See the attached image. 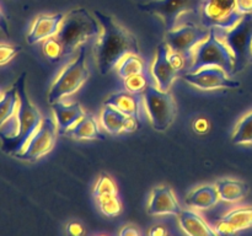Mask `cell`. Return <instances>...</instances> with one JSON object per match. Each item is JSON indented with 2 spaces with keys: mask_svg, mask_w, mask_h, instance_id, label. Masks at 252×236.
<instances>
[{
  "mask_svg": "<svg viewBox=\"0 0 252 236\" xmlns=\"http://www.w3.org/2000/svg\"><path fill=\"white\" fill-rule=\"evenodd\" d=\"M101 25V33L95 44V60L102 75L108 74L117 66L127 54H139L138 39L132 32L121 26L108 15L94 10L93 12Z\"/></svg>",
  "mask_w": 252,
  "mask_h": 236,
  "instance_id": "1",
  "label": "cell"
},
{
  "mask_svg": "<svg viewBox=\"0 0 252 236\" xmlns=\"http://www.w3.org/2000/svg\"><path fill=\"white\" fill-rule=\"evenodd\" d=\"M100 33L101 25L95 15L80 7L70 10L68 14L64 15L61 29L56 37L63 46V54L65 57L91 38L100 36Z\"/></svg>",
  "mask_w": 252,
  "mask_h": 236,
  "instance_id": "2",
  "label": "cell"
},
{
  "mask_svg": "<svg viewBox=\"0 0 252 236\" xmlns=\"http://www.w3.org/2000/svg\"><path fill=\"white\" fill-rule=\"evenodd\" d=\"M19 93V108H17V118H19V134L12 139L2 140V150L7 154H16L21 152L26 147L27 142L31 139L32 135L38 129L42 123L41 112L38 108L31 102L26 92V74H22L15 83Z\"/></svg>",
  "mask_w": 252,
  "mask_h": 236,
  "instance_id": "3",
  "label": "cell"
},
{
  "mask_svg": "<svg viewBox=\"0 0 252 236\" xmlns=\"http://www.w3.org/2000/svg\"><path fill=\"white\" fill-rule=\"evenodd\" d=\"M88 48L86 46L79 47V52L74 59L66 63L57 78L52 83L47 93V101L49 105L63 101L68 96L75 93L85 84L89 78V68L86 64Z\"/></svg>",
  "mask_w": 252,
  "mask_h": 236,
  "instance_id": "4",
  "label": "cell"
},
{
  "mask_svg": "<svg viewBox=\"0 0 252 236\" xmlns=\"http://www.w3.org/2000/svg\"><path fill=\"white\" fill-rule=\"evenodd\" d=\"M235 58L230 47L221 38L218 29H209V33L204 41L196 47L191 65L189 69L196 71L204 66H219L230 76H234Z\"/></svg>",
  "mask_w": 252,
  "mask_h": 236,
  "instance_id": "5",
  "label": "cell"
},
{
  "mask_svg": "<svg viewBox=\"0 0 252 236\" xmlns=\"http://www.w3.org/2000/svg\"><path fill=\"white\" fill-rule=\"evenodd\" d=\"M221 38L230 47L235 58L234 75L248 66L252 59V14L244 15L243 19L230 30H219Z\"/></svg>",
  "mask_w": 252,
  "mask_h": 236,
  "instance_id": "6",
  "label": "cell"
},
{
  "mask_svg": "<svg viewBox=\"0 0 252 236\" xmlns=\"http://www.w3.org/2000/svg\"><path fill=\"white\" fill-rule=\"evenodd\" d=\"M144 105L153 128L164 132L174 122L176 117V103L169 91H161L155 86L149 85L145 88Z\"/></svg>",
  "mask_w": 252,
  "mask_h": 236,
  "instance_id": "7",
  "label": "cell"
},
{
  "mask_svg": "<svg viewBox=\"0 0 252 236\" xmlns=\"http://www.w3.org/2000/svg\"><path fill=\"white\" fill-rule=\"evenodd\" d=\"M244 17L236 10L235 0H203L199 19L206 29L230 30Z\"/></svg>",
  "mask_w": 252,
  "mask_h": 236,
  "instance_id": "8",
  "label": "cell"
},
{
  "mask_svg": "<svg viewBox=\"0 0 252 236\" xmlns=\"http://www.w3.org/2000/svg\"><path fill=\"white\" fill-rule=\"evenodd\" d=\"M203 0H153L139 4L138 9L160 17L166 31L175 29L180 16L189 12H198Z\"/></svg>",
  "mask_w": 252,
  "mask_h": 236,
  "instance_id": "9",
  "label": "cell"
},
{
  "mask_svg": "<svg viewBox=\"0 0 252 236\" xmlns=\"http://www.w3.org/2000/svg\"><path fill=\"white\" fill-rule=\"evenodd\" d=\"M208 33L209 29L203 26L199 27L192 22H189V24L166 31L165 42L170 48L184 56L187 61V66H189L193 59L194 49L202 41L207 38Z\"/></svg>",
  "mask_w": 252,
  "mask_h": 236,
  "instance_id": "10",
  "label": "cell"
},
{
  "mask_svg": "<svg viewBox=\"0 0 252 236\" xmlns=\"http://www.w3.org/2000/svg\"><path fill=\"white\" fill-rule=\"evenodd\" d=\"M58 134L59 130L56 119L51 117H44L38 129L27 142L24 150L15 156L22 160H27V161H36V160L41 159L42 156L48 154L53 149Z\"/></svg>",
  "mask_w": 252,
  "mask_h": 236,
  "instance_id": "11",
  "label": "cell"
},
{
  "mask_svg": "<svg viewBox=\"0 0 252 236\" xmlns=\"http://www.w3.org/2000/svg\"><path fill=\"white\" fill-rule=\"evenodd\" d=\"M184 80L199 90H217V88H238L240 83L231 78L224 69L219 66H204L196 71H189Z\"/></svg>",
  "mask_w": 252,
  "mask_h": 236,
  "instance_id": "12",
  "label": "cell"
},
{
  "mask_svg": "<svg viewBox=\"0 0 252 236\" xmlns=\"http://www.w3.org/2000/svg\"><path fill=\"white\" fill-rule=\"evenodd\" d=\"M147 211L153 216H177L182 211V208L171 187L159 186L150 193Z\"/></svg>",
  "mask_w": 252,
  "mask_h": 236,
  "instance_id": "13",
  "label": "cell"
},
{
  "mask_svg": "<svg viewBox=\"0 0 252 236\" xmlns=\"http://www.w3.org/2000/svg\"><path fill=\"white\" fill-rule=\"evenodd\" d=\"M152 74L157 83V88L161 91H169L179 71L172 65L169 58V46L166 42H162L158 46L157 57L152 65Z\"/></svg>",
  "mask_w": 252,
  "mask_h": 236,
  "instance_id": "14",
  "label": "cell"
},
{
  "mask_svg": "<svg viewBox=\"0 0 252 236\" xmlns=\"http://www.w3.org/2000/svg\"><path fill=\"white\" fill-rule=\"evenodd\" d=\"M139 120L121 112L116 107L110 105H103L100 113V123L106 132L111 134L134 132L139 127Z\"/></svg>",
  "mask_w": 252,
  "mask_h": 236,
  "instance_id": "15",
  "label": "cell"
},
{
  "mask_svg": "<svg viewBox=\"0 0 252 236\" xmlns=\"http://www.w3.org/2000/svg\"><path fill=\"white\" fill-rule=\"evenodd\" d=\"M63 19L64 14L62 12L37 16L32 24L29 34H27V43L36 44L38 42H43L44 39L57 36Z\"/></svg>",
  "mask_w": 252,
  "mask_h": 236,
  "instance_id": "16",
  "label": "cell"
},
{
  "mask_svg": "<svg viewBox=\"0 0 252 236\" xmlns=\"http://www.w3.org/2000/svg\"><path fill=\"white\" fill-rule=\"evenodd\" d=\"M106 105H110L120 110L121 112L126 113L127 116L140 120L143 119L145 111L144 97L142 93H133L129 91H121V92L113 93L105 101Z\"/></svg>",
  "mask_w": 252,
  "mask_h": 236,
  "instance_id": "17",
  "label": "cell"
},
{
  "mask_svg": "<svg viewBox=\"0 0 252 236\" xmlns=\"http://www.w3.org/2000/svg\"><path fill=\"white\" fill-rule=\"evenodd\" d=\"M53 116L58 125L59 134H65L86 115L79 102L65 103L63 101L53 103Z\"/></svg>",
  "mask_w": 252,
  "mask_h": 236,
  "instance_id": "18",
  "label": "cell"
},
{
  "mask_svg": "<svg viewBox=\"0 0 252 236\" xmlns=\"http://www.w3.org/2000/svg\"><path fill=\"white\" fill-rule=\"evenodd\" d=\"M182 231L189 236H216L218 235L216 229L212 228L197 211L189 209H182L177 215Z\"/></svg>",
  "mask_w": 252,
  "mask_h": 236,
  "instance_id": "19",
  "label": "cell"
},
{
  "mask_svg": "<svg viewBox=\"0 0 252 236\" xmlns=\"http://www.w3.org/2000/svg\"><path fill=\"white\" fill-rule=\"evenodd\" d=\"M220 201L216 184H203L189 192L186 197V204L191 208L207 210Z\"/></svg>",
  "mask_w": 252,
  "mask_h": 236,
  "instance_id": "20",
  "label": "cell"
},
{
  "mask_svg": "<svg viewBox=\"0 0 252 236\" xmlns=\"http://www.w3.org/2000/svg\"><path fill=\"white\" fill-rule=\"evenodd\" d=\"M65 135L73 139H105V135L101 133L97 118L94 115L86 113L73 128L65 133Z\"/></svg>",
  "mask_w": 252,
  "mask_h": 236,
  "instance_id": "21",
  "label": "cell"
},
{
  "mask_svg": "<svg viewBox=\"0 0 252 236\" xmlns=\"http://www.w3.org/2000/svg\"><path fill=\"white\" fill-rule=\"evenodd\" d=\"M220 201L226 203H236L246 197L249 193V186L238 179L224 178L216 183Z\"/></svg>",
  "mask_w": 252,
  "mask_h": 236,
  "instance_id": "22",
  "label": "cell"
},
{
  "mask_svg": "<svg viewBox=\"0 0 252 236\" xmlns=\"http://www.w3.org/2000/svg\"><path fill=\"white\" fill-rule=\"evenodd\" d=\"M221 219L228 221L235 231L245 230V229L252 228V206H238L231 209L226 214L221 216Z\"/></svg>",
  "mask_w": 252,
  "mask_h": 236,
  "instance_id": "23",
  "label": "cell"
},
{
  "mask_svg": "<svg viewBox=\"0 0 252 236\" xmlns=\"http://www.w3.org/2000/svg\"><path fill=\"white\" fill-rule=\"evenodd\" d=\"M19 93H17L16 85L12 86L7 91H5L4 95L0 97V127L6 122L7 119L16 115L17 108H19Z\"/></svg>",
  "mask_w": 252,
  "mask_h": 236,
  "instance_id": "24",
  "label": "cell"
},
{
  "mask_svg": "<svg viewBox=\"0 0 252 236\" xmlns=\"http://www.w3.org/2000/svg\"><path fill=\"white\" fill-rule=\"evenodd\" d=\"M116 68H117L118 76H120L121 79H123V80L129 78V76L135 75V74H140L145 71L144 61L140 59L139 54L133 53L127 54V56L123 57Z\"/></svg>",
  "mask_w": 252,
  "mask_h": 236,
  "instance_id": "25",
  "label": "cell"
},
{
  "mask_svg": "<svg viewBox=\"0 0 252 236\" xmlns=\"http://www.w3.org/2000/svg\"><path fill=\"white\" fill-rule=\"evenodd\" d=\"M231 142L236 145H252V111L246 113L235 125Z\"/></svg>",
  "mask_w": 252,
  "mask_h": 236,
  "instance_id": "26",
  "label": "cell"
},
{
  "mask_svg": "<svg viewBox=\"0 0 252 236\" xmlns=\"http://www.w3.org/2000/svg\"><path fill=\"white\" fill-rule=\"evenodd\" d=\"M116 194H118V189L112 177L107 174H101L94 187V197L98 199L101 197L116 196Z\"/></svg>",
  "mask_w": 252,
  "mask_h": 236,
  "instance_id": "27",
  "label": "cell"
},
{
  "mask_svg": "<svg viewBox=\"0 0 252 236\" xmlns=\"http://www.w3.org/2000/svg\"><path fill=\"white\" fill-rule=\"evenodd\" d=\"M42 52H43L44 57L52 63L59 61L64 57L63 46L56 36L44 39L43 44H42Z\"/></svg>",
  "mask_w": 252,
  "mask_h": 236,
  "instance_id": "28",
  "label": "cell"
},
{
  "mask_svg": "<svg viewBox=\"0 0 252 236\" xmlns=\"http://www.w3.org/2000/svg\"><path fill=\"white\" fill-rule=\"evenodd\" d=\"M97 201L100 210L107 216H116L122 210V204H121L118 194L116 196H106L96 199Z\"/></svg>",
  "mask_w": 252,
  "mask_h": 236,
  "instance_id": "29",
  "label": "cell"
},
{
  "mask_svg": "<svg viewBox=\"0 0 252 236\" xmlns=\"http://www.w3.org/2000/svg\"><path fill=\"white\" fill-rule=\"evenodd\" d=\"M148 88V78L144 73L135 74V75L129 76L125 79V88L129 92L133 93H142L144 92L145 88Z\"/></svg>",
  "mask_w": 252,
  "mask_h": 236,
  "instance_id": "30",
  "label": "cell"
},
{
  "mask_svg": "<svg viewBox=\"0 0 252 236\" xmlns=\"http://www.w3.org/2000/svg\"><path fill=\"white\" fill-rule=\"evenodd\" d=\"M20 51H21V47L20 46L0 43V65L9 63Z\"/></svg>",
  "mask_w": 252,
  "mask_h": 236,
  "instance_id": "31",
  "label": "cell"
},
{
  "mask_svg": "<svg viewBox=\"0 0 252 236\" xmlns=\"http://www.w3.org/2000/svg\"><path fill=\"white\" fill-rule=\"evenodd\" d=\"M217 230V233H218V235H231V234H235V229L233 228V226L230 225V224L228 223V221L223 220V219L220 218V220L217 223L216 228H214Z\"/></svg>",
  "mask_w": 252,
  "mask_h": 236,
  "instance_id": "32",
  "label": "cell"
},
{
  "mask_svg": "<svg viewBox=\"0 0 252 236\" xmlns=\"http://www.w3.org/2000/svg\"><path fill=\"white\" fill-rule=\"evenodd\" d=\"M235 5L240 14H252V0H235Z\"/></svg>",
  "mask_w": 252,
  "mask_h": 236,
  "instance_id": "33",
  "label": "cell"
},
{
  "mask_svg": "<svg viewBox=\"0 0 252 236\" xmlns=\"http://www.w3.org/2000/svg\"><path fill=\"white\" fill-rule=\"evenodd\" d=\"M193 128H194V130H196V132L206 133L207 130H208V128H209L208 120L204 119V118H199V119H197L196 122L193 123Z\"/></svg>",
  "mask_w": 252,
  "mask_h": 236,
  "instance_id": "34",
  "label": "cell"
},
{
  "mask_svg": "<svg viewBox=\"0 0 252 236\" xmlns=\"http://www.w3.org/2000/svg\"><path fill=\"white\" fill-rule=\"evenodd\" d=\"M66 231H68L69 234H71V235H81V234H84V228L81 226V224L79 223H70L68 226H66Z\"/></svg>",
  "mask_w": 252,
  "mask_h": 236,
  "instance_id": "35",
  "label": "cell"
},
{
  "mask_svg": "<svg viewBox=\"0 0 252 236\" xmlns=\"http://www.w3.org/2000/svg\"><path fill=\"white\" fill-rule=\"evenodd\" d=\"M120 235L121 236H139L140 233L137 230V228H134V226L132 225H128V226H125V228L120 231Z\"/></svg>",
  "mask_w": 252,
  "mask_h": 236,
  "instance_id": "36",
  "label": "cell"
},
{
  "mask_svg": "<svg viewBox=\"0 0 252 236\" xmlns=\"http://www.w3.org/2000/svg\"><path fill=\"white\" fill-rule=\"evenodd\" d=\"M148 234H149L150 236H164L167 235V230L161 225H154L152 226V229H150Z\"/></svg>",
  "mask_w": 252,
  "mask_h": 236,
  "instance_id": "37",
  "label": "cell"
},
{
  "mask_svg": "<svg viewBox=\"0 0 252 236\" xmlns=\"http://www.w3.org/2000/svg\"><path fill=\"white\" fill-rule=\"evenodd\" d=\"M0 31L4 32L6 36H9V26H7V21L5 19L4 14H2L1 9H0Z\"/></svg>",
  "mask_w": 252,
  "mask_h": 236,
  "instance_id": "38",
  "label": "cell"
},
{
  "mask_svg": "<svg viewBox=\"0 0 252 236\" xmlns=\"http://www.w3.org/2000/svg\"><path fill=\"white\" fill-rule=\"evenodd\" d=\"M1 96H2V95H1V92H0V97H1Z\"/></svg>",
  "mask_w": 252,
  "mask_h": 236,
  "instance_id": "39",
  "label": "cell"
},
{
  "mask_svg": "<svg viewBox=\"0 0 252 236\" xmlns=\"http://www.w3.org/2000/svg\"><path fill=\"white\" fill-rule=\"evenodd\" d=\"M251 52H252V43H251Z\"/></svg>",
  "mask_w": 252,
  "mask_h": 236,
  "instance_id": "40",
  "label": "cell"
}]
</instances>
